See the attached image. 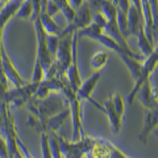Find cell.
<instances>
[{
	"label": "cell",
	"mask_w": 158,
	"mask_h": 158,
	"mask_svg": "<svg viewBox=\"0 0 158 158\" xmlns=\"http://www.w3.org/2000/svg\"><path fill=\"white\" fill-rule=\"evenodd\" d=\"M77 36L78 38H83V37H88L91 40H95V41L100 42L103 46L108 48L110 50L115 52L118 57L123 59V62L125 63V66L128 67V70L132 74V77L135 78V81L140 75L141 71V65L144 61V56H140L135 52L127 50L124 46H121L117 41H115L111 36H108L107 33H104V29L102 25H99L98 23L92 21L90 25L81 29V31H77Z\"/></svg>",
	"instance_id": "6da1fadb"
},
{
	"label": "cell",
	"mask_w": 158,
	"mask_h": 158,
	"mask_svg": "<svg viewBox=\"0 0 158 158\" xmlns=\"http://www.w3.org/2000/svg\"><path fill=\"white\" fill-rule=\"evenodd\" d=\"M157 66H158V48L156 46L154 49H153V52L148 57H145L144 61H142L140 75H138V78L136 79V83H135L133 90L131 91V94L127 98V103H128V104H133V103H135L136 94L138 92V90L141 88V86L144 85L148 79H150V75L154 73Z\"/></svg>",
	"instance_id": "7a4b0ae2"
},
{
	"label": "cell",
	"mask_w": 158,
	"mask_h": 158,
	"mask_svg": "<svg viewBox=\"0 0 158 158\" xmlns=\"http://www.w3.org/2000/svg\"><path fill=\"white\" fill-rule=\"evenodd\" d=\"M58 141L61 145V150L63 153V157H86L87 153L91 152V148L94 145V138L85 137L79 138L77 141H67L63 137L58 136Z\"/></svg>",
	"instance_id": "3957f363"
},
{
	"label": "cell",
	"mask_w": 158,
	"mask_h": 158,
	"mask_svg": "<svg viewBox=\"0 0 158 158\" xmlns=\"http://www.w3.org/2000/svg\"><path fill=\"white\" fill-rule=\"evenodd\" d=\"M92 21H94L92 8L88 2H83L82 6L75 9V16H74L73 21L69 23V25L65 29H62L59 36L62 37V36H66V34H71L77 31H81V29L88 27Z\"/></svg>",
	"instance_id": "277c9868"
},
{
	"label": "cell",
	"mask_w": 158,
	"mask_h": 158,
	"mask_svg": "<svg viewBox=\"0 0 158 158\" xmlns=\"http://www.w3.org/2000/svg\"><path fill=\"white\" fill-rule=\"evenodd\" d=\"M71 58H73V33L61 37L54 59L61 67L62 73L66 74L67 67L71 63Z\"/></svg>",
	"instance_id": "5b68a950"
},
{
	"label": "cell",
	"mask_w": 158,
	"mask_h": 158,
	"mask_svg": "<svg viewBox=\"0 0 158 158\" xmlns=\"http://www.w3.org/2000/svg\"><path fill=\"white\" fill-rule=\"evenodd\" d=\"M136 99H138L145 108L153 110V108L158 107V88L153 87L150 79H148L136 94Z\"/></svg>",
	"instance_id": "8992f818"
},
{
	"label": "cell",
	"mask_w": 158,
	"mask_h": 158,
	"mask_svg": "<svg viewBox=\"0 0 158 158\" xmlns=\"http://www.w3.org/2000/svg\"><path fill=\"white\" fill-rule=\"evenodd\" d=\"M99 111H103L107 115L108 117V121H110V127L112 128V131L115 135H117L118 132L121 131V124H123V116H120L118 113L116 112L115 107H113V103H112V99L108 98L107 100L103 102V104L100 107Z\"/></svg>",
	"instance_id": "52a82bcc"
},
{
	"label": "cell",
	"mask_w": 158,
	"mask_h": 158,
	"mask_svg": "<svg viewBox=\"0 0 158 158\" xmlns=\"http://www.w3.org/2000/svg\"><path fill=\"white\" fill-rule=\"evenodd\" d=\"M127 23H128V33L129 36H137L138 32L141 31L142 28H145V23H144V16L142 13L138 11V9L131 4L129 11L127 15Z\"/></svg>",
	"instance_id": "ba28073f"
},
{
	"label": "cell",
	"mask_w": 158,
	"mask_h": 158,
	"mask_svg": "<svg viewBox=\"0 0 158 158\" xmlns=\"http://www.w3.org/2000/svg\"><path fill=\"white\" fill-rule=\"evenodd\" d=\"M100 78H102V71L96 70L86 82H82L79 90L77 91V96L81 99V100L90 102L92 99V92H94V90H95V87L99 83V81H100Z\"/></svg>",
	"instance_id": "9c48e42d"
},
{
	"label": "cell",
	"mask_w": 158,
	"mask_h": 158,
	"mask_svg": "<svg viewBox=\"0 0 158 158\" xmlns=\"http://www.w3.org/2000/svg\"><path fill=\"white\" fill-rule=\"evenodd\" d=\"M156 127H158V107L153 108V110H149V112L146 113L144 127H142L141 133H140V136H138V140H140L142 144H148L149 135Z\"/></svg>",
	"instance_id": "30bf717a"
},
{
	"label": "cell",
	"mask_w": 158,
	"mask_h": 158,
	"mask_svg": "<svg viewBox=\"0 0 158 158\" xmlns=\"http://www.w3.org/2000/svg\"><path fill=\"white\" fill-rule=\"evenodd\" d=\"M141 6H142V16H144L146 36L149 38V41L154 45V40H153V13H152L150 0H141Z\"/></svg>",
	"instance_id": "8fae6325"
},
{
	"label": "cell",
	"mask_w": 158,
	"mask_h": 158,
	"mask_svg": "<svg viewBox=\"0 0 158 158\" xmlns=\"http://www.w3.org/2000/svg\"><path fill=\"white\" fill-rule=\"evenodd\" d=\"M136 37H137L138 48H140L142 56L148 57V56H149V54L153 52V49H154L156 46L149 41V38H148V36H146V32H145V28H142L141 31L138 32V34H137Z\"/></svg>",
	"instance_id": "7c38bea8"
},
{
	"label": "cell",
	"mask_w": 158,
	"mask_h": 158,
	"mask_svg": "<svg viewBox=\"0 0 158 158\" xmlns=\"http://www.w3.org/2000/svg\"><path fill=\"white\" fill-rule=\"evenodd\" d=\"M108 58H110V56H108L107 52L99 50L92 56L91 61H90V66L94 69V70H102V69L107 65Z\"/></svg>",
	"instance_id": "4fadbf2b"
},
{
	"label": "cell",
	"mask_w": 158,
	"mask_h": 158,
	"mask_svg": "<svg viewBox=\"0 0 158 158\" xmlns=\"http://www.w3.org/2000/svg\"><path fill=\"white\" fill-rule=\"evenodd\" d=\"M15 16H17L20 19H29L33 16V3L32 0H23L21 6L19 7L17 12Z\"/></svg>",
	"instance_id": "5bb4252c"
},
{
	"label": "cell",
	"mask_w": 158,
	"mask_h": 158,
	"mask_svg": "<svg viewBox=\"0 0 158 158\" xmlns=\"http://www.w3.org/2000/svg\"><path fill=\"white\" fill-rule=\"evenodd\" d=\"M111 99H112V103H113V107H115L116 112L120 116H124V113H125V100H124V98H123V95L118 91H116L111 96Z\"/></svg>",
	"instance_id": "9a60e30c"
},
{
	"label": "cell",
	"mask_w": 158,
	"mask_h": 158,
	"mask_svg": "<svg viewBox=\"0 0 158 158\" xmlns=\"http://www.w3.org/2000/svg\"><path fill=\"white\" fill-rule=\"evenodd\" d=\"M59 41H61V36L59 34H48L46 33V44H48V49L50 52L52 57H56L57 49L59 45Z\"/></svg>",
	"instance_id": "2e32d148"
},
{
	"label": "cell",
	"mask_w": 158,
	"mask_h": 158,
	"mask_svg": "<svg viewBox=\"0 0 158 158\" xmlns=\"http://www.w3.org/2000/svg\"><path fill=\"white\" fill-rule=\"evenodd\" d=\"M41 146H42V157H46V158L48 157H53L48 132H41Z\"/></svg>",
	"instance_id": "e0dca14e"
},
{
	"label": "cell",
	"mask_w": 158,
	"mask_h": 158,
	"mask_svg": "<svg viewBox=\"0 0 158 158\" xmlns=\"http://www.w3.org/2000/svg\"><path fill=\"white\" fill-rule=\"evenodd\" d=\"M45 77V70L42 69L41 62L36 59V65H34V70H33V75H32V82L34 83H40Z\"/></svg>",
	"instance_id": "ac0fdd59"
},
{
	"label": "cell",
	"mask_w": 158,
	"mask_h": 158,
	"mask_svg": "<svg viewBox=\"0 0 158 158\" xmlns=\"http://www.w3.org/2000/svg\"><path fill=\"white\" fill-rule=\"evenodd\" d=\"M152 133H153V135H154V136H156V137L158 138V127H156V128H154V129H153V131H152Z\"/></svg>",
	"instance_id": "d6986e66"
}]
</instances>
